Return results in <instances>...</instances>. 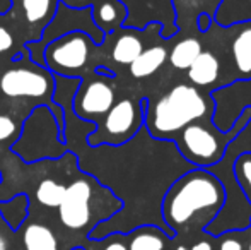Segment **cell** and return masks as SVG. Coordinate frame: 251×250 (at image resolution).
<instances>
[{
  "instance_id": "cell-1",
  "label": "cell",
  "mask_w": 251,
  "mask_h": 250,
  "mask_svg": "<svg viewBox=\"0 0 251 250\" xmlns=\"http://www.w3.org/2000/svg\"><path fill=\"white\" fill-rule=\"evenodd\" d=\"M226 202V190L207 168H192L173 182L161 202L166 228L178 244L190 245L205 235Z\"/></svg>"
},
{
  "instance_id": "cell-2",
  "label": "cell",
  "mask_w": 251,
  "mask_h": 250,
  "mask_svg": "<svg viewBox=\"0 0 251 250\" xmlns=\"http://www.w3.org/2000/svg\"><path fill=\"white\" fill-rule=\"evenodd\" d=\"M215 103L210 93L193 84H176L157 101L147 100L144 127L152 137L175 140L186 125L199 120H212Z\"/></svg>"
},
{
  "instance_id": "cell-3",
  "label": "cell",
  "mask_w": 251,
  "mask_h": 250,
  "mask_svg": "<svg viewBox=\"0 0 251 250\" xmlns=\"http://www.w3.org/2000/svg\"><path fill=\"white\" fill-rule=\"evenodd\" d=\"M122 209V200L111 190L98 184L96 178H75L65 187L58 218L70 231H87L96 224L109 220Z\"/></svg>"
},
{
  "instance_id": "cell-4",
  "label": "cell",
  "mask_w": 251,
  "mask_h": 250,
  "mask_svg": "<svg viewBox=\"0 0 251 250\" xmlns=\"http://www.w3.org/2000/svg\"><path fill=\"white\" fill-rule=\"evenodd\" d=\"M251 120V107L245 108L234 125L222 132L212 124V120H199L186 125L173 142L176 144L179 154L195 168H210L222 160L226 147L232 139L245 129Z\"/></svg>"
},
{
  "instance_id": "cell-5",
  "label": "cell",
  "mask_w": 251,
  "mask_h": 250,
  "mask_svg": "<svg viewBox=\"0 0 251 250\" xmlns=\"http://www.w3.org/2000/svg\"><path fill=\"white\" fill-rule=\"evenodd\" d=\"M14 154L26 163L53 160L67 153L63 125L47 105H40L29 113L21 127L19 139L10 146Z\"/></svg>"
},
{
  "instance_id": "cell-6",
  "label": "cell",
  "mask_w": 251,
  "mask_h": 250,
  "mask_svg": "<svg viewBox=\"0 0 251 250\" xmlns=\"http://www.w3.org/2000/svg\"><path fill=\"white\" fill-rule=\"evenodd\" d=\"M147 98L126 96L115 101L109 111L96 124V129L86 137L87 146H122L137 136L144 127V110Z\"/></svg>"
},
{
  "instance_id": "cell-7",
  "label": "cell",
  "mask_w": 251,
  "mask_h": 250,
  "mask_svg": "<svg viewBox=\"0 0 251 250\" xmlns=\"http://www.w3.org/2000/svg\"><path fill=\"white\" fill-rule=\"evenodd\" d=\"M94 41L82 31H72L45 47L43 67L63 77H80L93 58Z\"/></svg>"
},
{
  "instance_id": "cell-8",
  "label": "cell",
  "mask_w": 251,
  "mask_h": 250,
  "mask_svg": "<svg viewBox=\"0 0 251 250\" xmlns=\"http://www.w3.org/2000/svg\"><path fill=\"white\" fill-rule=\"evenodd\" d=\"M72 31H82L86 33L91 40L94 41L96 47H101L104 43L106 34L102 33L100 28L94 24L93 16H91V7H84V9H72V7L65 5L63 2H58L56 5V12L53 16V19L48 23V26L43 29V34L38 41L27 45V50L31 52V55H36L38 52L43 57V50L50 41L55 38H60L67 33ZM43 60V58H41Z\"/></svg>"
},
{
  "instance_id": "cell-9",
  "label": "cell",
  "mask_w": 251,
  "mask_h": 250,
  "mask_svg": "<svg viewBox=\"0 0 251 250\" xmlns=\"http://www.w3.org/2000/svg\"><path fill=\"white\" fill-rule=\"evenodd\" d=\"M53 74L43 65L31 63V65H16L9 67L0 76V91L7 98H50L53 94Z\"/></svg>"
},
{
  "instance_id": "cell-10",
  "label": "cell",
  "mask_w": 251,
  "mask_h": 250,
  "mask_svg": "<svg viewBox=\"0 0 251 250\" xmlns=\"http://www.w3.org/2000/svg\"><path fill=\"white\" fill-rule=\"evenodd\" d=\"M116 101L113 76H106L96 70L91 79L84 81L77 87L72 100V111L86 122H100Z\"/></svg>"
},
{
  "instance_id": "cell-11",
  "label": "cell",
  "mask_w": 251,
  "mask_h": 250,
  "mask_svg": "<svg viewBox=\"0 0 251 250\" xmlns=\"http://www.w3.org/2000/svg\"><path fill=\"white\" fill-rule=\"evenodd\" d=\"M215 103V111L212 115V124L219 130H229L241 111L251 107V79L236 81L227 86H221L210 93Z\"/></svg>"
},
{
  "instance_id": "cell-12",
  "label": "cell",
  "mask_w": 251,
  "mask_h": 250,
  "mask_svg": "<svg viewBox=\"0 0 251 250\" xmlns=\"http://www.w3.org/2000/svg\"><path fill=\"white\" fill-rule=\"evenodd\" d=\"M60 0H10L12 9L23 19L27 29H33V43L43 34V29L53 19Z\"/></svg>"
},
{
  "instance_id": "cell-13",
  "label": "cell",
  "mask_w": 251,
  "mask_h": 250,
  "mask_svg": "<svg viewBox=\"0 0 251 250\" xmlns=\"http://www.w3.org/2000/svg\"><path fill=\"white\" fill-rule=\"evenodd\" d=\"M229 54L239 79H251V19L234 26Z\"/></svg>"
},
{
  "instance_id": "cell-14",
  "label": "cell",
  "mask_w": 251,
  "mask_h": 250,
  "mask_svg": "<svg viewBox=\"0 0 251 250\" xmlns=\"http://www.w3.org/2000/svg\"><path fill=\"white\" fill-rule=\"evenodd\" d=\"M190 84L199 89H212L221 87V60L215 54L208 50H201V54L195 58V62L186 70Z\"/></svg>"
},
{
  "instance_id": "cell-15",
  "label": "cell",
  "mask_w": 251,
  "mask_h": 250,
  "mask_svg": "<svg viewBox=\"0 0 251 250\" xmlns=\"http://www.w3.org/2000/svg\"><path fill=\"white\" fill-rule=\"evenodd\" d=\"M91 16L104 34H115L125 26L128 9L122 0H96L91 5Z\"/></svg>"
},
{
  "instance_id": "cell-16",
  "label": "cell",
  "mask_w": 251,
  "mask_h": 250,
  "mask_svg": "<svg viewBox=\"0 0 251 250\" xmlns=\"http://www.w3.org/2000/svg\"><path fill=\"white\" fill-rule=\"evenodd\" d=\"M126 235L128 250H173L175 238L155 224H140Z\"/></svg>"
},
{
  "instance_id": "cell-17",
  "label": "cell",
  "mask_w": 251,
  "mask_h": 250,
  "mask_svg": "<svg viewBox=\"0 0 251 250\" xmlns=\"http://www.w3.org/2000/svg\"><path fill=\"white\" fill-rule=\"evenodd\" d=\"M222 0H171L175 9V23L179 29H197L195 21L200 14L214 17Z\"/></svg>"
},
{
  "instance_id": "cell-18",
  "label": "cell",
  "mask_w": 251,
  "mask_h": 250,
  "mask_svg": "<svg viewBox=\"0 0 251 250\" xmlns=\"http://www.w3.org/2000/svg\"><path fill=\"white\" fill-rule=\"evenodd\" d=\"M118 31L120 34L111 48V60L118 65H130L146 48V41L142 38L144 29L123 26Z\"/></svg>"
},
{
  "instance_id": "cell-19",
  "label": "cell",
  "mask_w": 251,
  "mask_h": 250,
  "mask_svg": "<svg viewBox=\"0 0 251 250\" xmlns=\"http://www.w3.org/2000/svg\"><path fill=\"white\" fill-rule=\"evenodd\" d=\"M168 60V50L164 45H151L128 65L130 76L133 79H147L154 76Z\"/></svg>"
},
{
  "instance_id": "cell-20",
  "label": "cell",
  "mask_w": 251,
  "mask_h": 250,
  "mask_svg": "<svg viewBox=\"0 0 251 250\" xmlns=\"http://www.w3.org/2000/svg\"><path fill=\"white\" fill-rule=\"evenodd\" d=\"M201 50H203V47H201L200 40L193 36H186L183 40L176 41L175 47L168 52V60L173 69L186 72L190 65L195 62V58L201 54Z\"/></svg>"
},
{
  "instance_id": "cell-21",
  "label": "cell",
  "mask_w": 251,
  "mask_h": 250,
  "mask_svg": "<svg viewBox=\"0 0 251 250\" xmlns=\"http://www.w3.org/2000/svg\"><path fill=\"white\" fill-rule=\"evenodd\" d=\"M26 250H58V240L51 228L43 223H27L23 230Z\"/></svg>"
},
{
  "instance_id": "cell-22",
  "label": "cell",
  "mask_w": 251,
  "mask_h": 250,
  "mask_svg": "<svg viewBox=\"0 0 251 250\" xmlns=\"http://www.w3.org/2000/svg\"><path fill=\"white\" fill-rule=\"evenodd\" d=\"M27 214H29V199L26 194H19L12 199L0 202V216L12 230H19L21 224L26 221Z\"/></svg>"
},
{
  "instance_id": "cell-23",
  "label": "cell",
  "mask_w": 251,
  "mask_h": 250,
  "mask_svg": "<svg viewBox=\"0 0 251 250\" xmlns=\"http://www.w3.org/2000/svg\"><path fill=\"white\" fill-rule=\"evenodd\" d=\"M65 187L67 185L60 184V182L47 178V180H41L38 184L34 197L43 207H51L53 209V207H58L62 204L63 195H65Z\"/></svg>"
},
{
  "instance_id": "cell-24",
  "label": "cell",
  "mask_w": 251,
  "mask_h": 250,
  "mask_svg": "<svg viewBox=\"0 0 251 250\" xmlns=\"http://www.w3.org/2000/svg\"><path fill=\"white\" fill-rule=\"evenodd\" d=\"M232 173H234L236 184L239 185L243 195L251 206V153H243L236 158L232 165Z\"/></svg>"
},
{
  "instance_id": "cell-25",
  "label": "cell",
  "mask_w": 251,
  "mask_h": 250,
  "mask_svg": "<svg viewBox=\"0 0 251 250\" xmlns=\"http://www.w3.org/2000/svg\"><path fill=\"white\" fill-rule=\"evenodd\" d=\"M87 250H128L126 247V235L125 233H109L100 240H91Z\"/></svg>"
},
{
  "instance_id": "cell-26",
  "label": "cell",
  "mask_w": 251,
  "mask_h": 250,
  "mask_svg": "<svg viewBox=\"0 0 251 250\" xmlns=\"http://www.w3.org/2000/svg\"><path fill=\"white\" fill-rule=\"evenodd\" d=\"M243 242V231H226V233L215 237V250H245Z\"/></svg>"
},
{
  "instance_id": "cell-27",
  "label": "cell",
  "mask_w": 251,
  "mask_h": 250,
  "mask_svg": "<svg viewBox=\"0 0 251 250\" xmlns=\"http://www.w3.org/2000/svg\"><path fill=\"white\" fill-rule=\"evenodd\" d=\"M17 134V122L10 115L0 113V142L12 139Z\"/></svg>"
},
{
  "instance_id": "cell-28",
  "label": "cell",
  "mask_w": 251,
  "mask_h": 250,
  "mask_svg": "<svg viewBox=\"0 0 251 250\" xmlns=\"http://www.w3.org/2000/svg\"><path fill=\"white\" fill-rule=\"evenodd\" d=\"M16 45V38L14 33L7 26H0V55L10 52Z\"/></svg>"
},
{
  "instance_id": "cell-29",
  "label": "cell",
  "mask_w": 251,
  "mask_h": 250,
  "mask_svg": "<svg viewBox=\"0 0 251 250\" xmlns=\"http://www.w3.org/2000/svg\"><path fill=\"white\" fill-rule=\"evenodd\" d=\"M190 250H215V237L205 233L203 237H200L197 242L188 245Z\"/></svg>"
},
{
  "instance_id": "cell-30",
  "label": "cell",
  "mask_w": 251,
  "mask_h": 250,
  "mask_svg": "<svg viewBox=\"0 0 251 250\" xmlns=\"http://www.w3.org/2000/svg\"><path fill=\"white\" fill-rule=\"evenodd\" d=\"M214 24V17H210L208 14H200L195 21V28L199 33H208V29H212Z\"/></svg>"
},
{
  "instance_id": "cell-31",
  "label": "cell",
  "mask_w": 251,
  "mask_h": 250,
  "mask_svg": "<svg viewBox=\"0 0 251 250\" xmlns=\"http://www.w3.org/2000/svg\"><path fill=\"white\" fill-rule=\"evenodd\" d=\"M60 2L72 7V9H84V7H91L96 0H60Z\"/></svg>"
},
{
  "instance_id": "cell-32",
  "label": "cell",
  "mask_w": 251,
  "mask_h": 250,
  "mask_svg": "<svg viewBox=\"0 0 251 250\" xmlns=\"http://www.w3.org/2000/svg\"><path fill=\"white\" fill-rule=\"evenodd\" d=\"M9 249V244H7V238L0 233V250H7Z\"/></svg>"
},
{
  "instance_id": "cell-33",
  "label": "cell",
  "mask_w": 251,
  "mask_h": 250,
  "mask_svg": "<svg viewBox=\"0 0 251 250\" xmlns=\"http://www.w3.org/2000/svg\"><path fill=\"white\" fill-rule=\"evenodd\" d=\"M3 182V175H2V171H0V184Z\"/></svg>"
},
{
  "instance_id": "cell-34",
  "label": "cell",
  "mask_w": 251,
  "mask_h": 250,
  "mask_svg": "<svg viewBox=\"0 0 251 250\" xmlns=\"http://www.w3.org/2000/svg\"><path fill=\"white\" fill-rule=\"evenodd\" d=\"M246 249H248V250H251V242H250V244H248V247H246Z\"/></svg>"
},
{
  "instance_id": "cell-35",
  "label": "cell",
  "mask_w": 251,
  "mask_h": 250,
  "mask_svg": "<svg viewBox=\"0 0 251 250\" xmlns=\"http://www.w3.org/2000/svg\"><path fill=\"white\" fill-rule=\"evenodd\" d=\"M245 250H248V249H245Z\"/></svg>"
}]
</instances>
